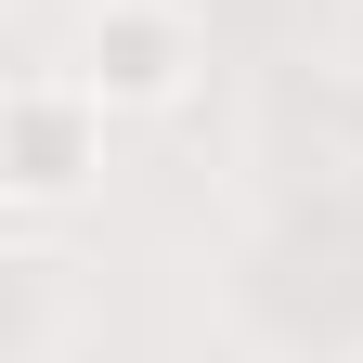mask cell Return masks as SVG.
Returning a JSON list of instances; mask_svg holds the SVG:
<instances>
[{
  "label": "cell",
  "mask_w": 363,
  "mask_h": 363,
  "mask_svg": "<svg viewBox=\"0 0 363 363\" xmlns=\"http://www.w3.org/2000/svg\"><path fill=\"white\" fill-rule=\"evenodd\" d=\"M78 78L104 91L117 117H156L195 91V26L169 13V0H91V26H78Z\"/></svg>",
  "instance_id": "7a4b0ae2"
},
{
  "label": "cell",
  "mask_w": 363,
  "mask_h": 363,
  "mask_svg": "<svg viewBox=\"0 0 363 363\" xmlns=\"http://www.w3.org/2000/svg\"><path fill=\"white\" fill-rule=\"evenodd\" d=\"M104 117H117V104H104L78 65L13 78V104H0V195H13V208L91 195V169H104Z\"/></svg>",
  "instance_id": "6da1fadb"
}]
</instances>
